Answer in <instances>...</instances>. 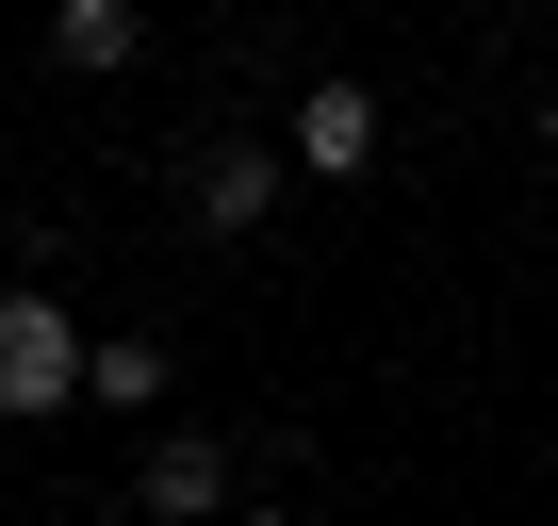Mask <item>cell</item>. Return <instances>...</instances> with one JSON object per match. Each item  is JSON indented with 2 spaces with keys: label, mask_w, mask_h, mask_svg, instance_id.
Segmentation results:
<instances>
[{
  "label": "cell",
  "mask_w": 558,
  "mask_h": 526,
  "mask_svg": "<svg viewBox=\"0 0 558 526\" xmlns=\"http://www.w3.org/2000/svg\"><path fill=\"white\" fill-rule=\"evenodd\" d=\"M542 165H558V116H542Z\"/></svg>",
  "instance_id": "obj_8"
},
{
  "label": "cell",
  "mask_w": 558,
  "mask_h": 526,
  "mask_svg": "<svg viewBox=\"0 0 558 526\" xmlns=\"http://www.w3.org/2000/svg\"><path fill=\"white\" fill-rule=\"evenodd\" d=\"M132 510H148V526H230V510H246V461H230L214 428H165V444L132 461Z\"/></svg>",
  "instance_id": "obj_2"
},
{
  "label": "cell",
  "mask_w": 558,
  "mask_h": 526,
  "mask_svg": "<svg viewBox=\"0 0 558 526\" xmlns=\"http://www.w3.org/2000/svg\"><path fill=\"white\" fill-rule=\"evenodd\" d=\"M0 165H17V132H0Z\"/></svg>",
  "instance_id": "obj_9"
},
{
  "label": "cell",
  "mask_w": 558,
  "mask_h": 526,
  "mask_svg": "<svg viewBox=\"0 0 558 526\" xmlns=\"http://www.w3.org/2000/svg\"><path fill=\"white\" fill-rule=\"evenodd\" d=\"M66 83H116V67H148V17L132 0H50V34H34Z\"/></svg>",
  "instance_id": "obj_5"
},
{
  "label": "cell",
  "mask_w": 558,
  "mask_h": 526,
  "mask_svg": "<svg viewBox=\"0 0 558 526\" xmlns=\"http://www.w3.org/2000/svg\"><path fill=\"white\" fill-rule=\"evenodd\" d=\"M50 230L17 247V280H0V411H17V428H50V411H83V379H99V346H83V313L50 297Z\"/></svg>",
  "instance_id": "obj_1"
},
{
  "label": "cell",
  "mask_w": 558,
  "mask_h": 526,
  "mask_svg": "<svg viewBox=\"0 0 558 526\" xmlns=\"http://www.w3.org/2000/svg\"><path fill=\"white\" fill-rule=\"evenodd\" d=\"M230 526H313V510H230Z\"/></svg>",
  "instance_id": "obj_7"
},
{
  "label": "cell",
  "mask_w": 558,
  "mask_h": 526,
  "mask_svg": "<svg viewBox=\"0 0 558 526\" xmlns=\"http://www.w3.org/2000/svg\"><path fill=\"white\" fill-rule=\"evenodd\" d=\"M279 181H296V148H263V132L181 148V214H197V230H263V214H279Z\"/></svg>",
  "instance_id": "obj_3"
},
{
  "label": "cell",
  "mask_w": 558,
  "mask_h": 526,
  "mask_svg": "<svg viewBox=\"0 0 558 526\" xmlns=\"http://www.w3.org/2000/svg\"><path fill=\"white\" fill-rule=\"evenodd\" d=\"M165 379H181V346H165V330H99V379H83V411H165Z\"/></svg>",
  "instance_id": "obj_6"
},
{
  "label": "cell",
  "mask_w": 558,
  "mask_h": 526,
  "mask_svg": "<svg viewBox=\"0 0 558 526\" xmlns=\"http://www.w3.org/2000/svg\"><path fill=\"white\" fill-rule=\"evenodd\" d=\"M279 148H296L313 181H362V165L395 148V116H378V83H296V116H279Z\"/></svg>",
  "instance_id": "obj_4"
}]
</instances>
